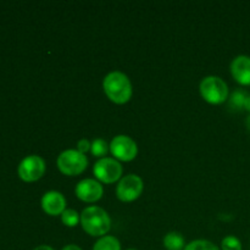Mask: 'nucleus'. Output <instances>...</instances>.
<instances>
[{"mask_svg":"<svg viewBox=\"0 0 250 250\" xmlns=\"http://www.w3.org/2000/svg\"><path fill=\"white\" fill-rule=\"evenodd\" d=\"M124 168L120 161L114 158H103L99 159L93 166V173H94L97 181L100 183L111 185L116 181L121 180Z\"/></svg>","mask_w":250,"mask_h":250,"instance_id":"obj_5","label":"nucleus"},{"mask_svg":"<svg viewBox=\"0 0 250 250\" xmlns=\"http://www.w3.org/2000/svg\"><path fill=\"white\" fill-rule=\"evenodd\" d=\"M45 161L39 155H28L20 163L17 172L23 182H36L45 173Z\"/></svg>","mask_w":250,"mask_h":250,"instance_id":"obj_7","label":"nucleus"},{"mask_svg":"<svg viewBox=\"0 0 250 250\" xmlns=\"http://www.w3.org/2000/svg\"><path fill=\"white\" fill-rule=\"evenodd\" d=\"M199 92L203 99L212 105L224 104L229 100V85L219 76H207L199 84Z\"/></svg>","mask_w":250,"mask_h":250,"instance_id":"obj_3","label":"nucleus"},{"mask_svg":"<svg viewBox=\"0 0 250 250\" xmlns=\"http://www.w3.org/2000/svg\"><path fill=\"white\" fill-rule=\"evenodd\" d=\"M81 226L92 237H104L111 229L109 214L100 207H88L81 214Z\"/></svg>","mask_w":250,"mask_h":250,"instance_id":"obj_2","label":"nucleus"},{"mask_svg":"<svg viewBox=\"0 0 250 250\" xmlns=\"http://www.w3.org/2000/svg\"><path fill=\"white\" fill-rule=\"evenodd\" d=\"M56 165L62 175L77 176L84 172L88 166V159L77 149H67L58 156Z\"/></svg>","mask_w":250,"mask_h":250,"instance_id":"obj_4","label":"nucleus"},{"mask_svg":"<svg viewBox=\"0 0 250 250\" xmlns=\"http://www.w3.org/2000/svg\"><path fill=\"white\" fill-rule=\"evenodd\" d=\"M33 250H54V248H51L50 246H45V244H43V246L37 247V248H34Z\"/></svg>","mask_w":250,"mask_h":250,"instance_id":"obj_22","label":"nucleus"},{"mask_svg":"<svg viewBox=\"0 0 250 250\" xmlns=\"http://www.w3.org/2000/svg\"><path fill=\"white\" fill-rule=\"evenodd\" d=\"M222 250H242V242L236 236H226L221 242Z\"/></svg>","mask_w":250,"mask_h":250,"instance_id":"obj_18","label":"nucleus"},{"mask_svg":"<svg viewBox=\"0 0 250 250\" xmlns=\"http://www.w3.org/2000/svg\"><path fill=\"white\" fill-rule=\"evenodd\" d=\"M126 250H137V249H133V248H129V249H126Z\"/></svg>","mask_w":250,"mask_h":250,"instance_id":"obj_24","label":"nucleus"},{"mask_svg":"<svg viewBox=\"0 0 250 250\" xmlns=\"http://www.w3.org/2000/svg\"><path fill=\"white\" fill-rule=\"evenodd\" d=\"M248 93L243 89H236L229 97V109L231 111H242L244 110V103H246Z\"/></svg>","mask_w":250,"mask_h":250,"instance_id":"obj_13","label":"nucleus"},{"mask_svg":"<svg viewBox=\"0 0 250 250\" xmlns=\"http://www.w3.org/2000/svg\"><path fill=\"white\" fill-rule=\"evenodd\" d=\"M103 89L106 97L115 104H126L133 94L132 83L128 76L120 71H112L105 76Z\"/></svg>","mask_w":250,"mask_h":250,"instance_id":"obj_1","label":"nucleus"},{"mask_svg":"<svg viewBox=\"0 0 250 250\" xmlns=\"http://www.w3.org/2000/svg\"><path fill=\"white\" fill-rule=\"evenodd\" d=\"M164 247L167 250H185L186 239L180 232H168L164 237Z\"/></svg>","mask_w":250,"mask_h":250,"instance_id":"obj_12","label":"nucleus"},{"mask_svg":"<svg viewBox=\"0 0 250 250\" xmlns=\"http://www.w3.org/2000/svg\"><path fill=\"white\" fill-rule=\"evenodd\" d=\"M93 250H121V243L116 237L106 234L95 242Z\"/></svg>","mask_w":250,"mask_h":250,"instance_id":"obj_14","label":"nucleus"},{"mask_svg":"<svg viewBox=\"0 0 250 250\" xmlns=\"http://www.w3.org/2000/svg\"><path fill=\"white\" fill-rule=\"evenodd\" d=\"M231 75L239 84L250 85V56L238 55L232 60Z\"/></svg>","mask_w":250,"mask_h":250,"instance_id":"obj_11","label":"nucleus"},{"mask_svg":"<svg viewBox=\"0 0 250 250\" xmlns=\"http://www.w3.org/2000/svg\"><path fill=\"white\" fill-rule=\"evenodd\" d=\"M246 126H247V128H248V131L250 132V115L247 117V120H246Z\"/></svg>","mask_w":250,"mask_h":250,"instance_id":"obj_23","label":"nucleus"},{"mask_svg":"<svg viewBox=\"0 0 250 250\" xmlns=\"http://www.w3.org/2000/svg\"><path fill=\"white\" fill-rule=\"evenodd\" d=\"M110 151L117 161H132L138 155V146L128 136L119 134L110 142Z\"/></svg>","mask_w":250,"mask_h":250,"instance_id":"obj_8","label":"nucleus"},{"mask_svg":"<svg viewBox=\"0 0 250 250\" xmlns=\"http://www.w3.org/2000/svg\"><path fill=\"white\" fill-rule=\"evenodd\" d=\"M76 197L84 203H95L102 199L104 188L102 183L93 178H84L76 186Z\"/></svg>","mask_w":250,"mask_h":250,"instance_id":"obj_9","label":"nucleus"},{"mask_svg":"<svg viewBox=\"0 0 250 250\" xmlns=\"http://www.w3.org/2000/svg\"><path fill=\"white\" fill-rule=\"evenodd\" d=\"M90 146H92V143H90L87 138H83V139H81V141H78L77 150L80 151V153L84 154L85 155V153L90 150Z\"/></svg>","mask_w":250,"mask_h":250,"instance_id":"obj_19","label":"nucleus"},{"mask_svg":"<svg viewBox=\"0 0 250 250\" xmlns=\"http://www.w3.org/2000/svg\"><path fill=\"white\" fill-rule=\"evenodd\" d=\"M61 222L66 227H76L81 222V215L73 209H66L61 215Z\"/></svg>","mask_w":250,"mask_h":250,"instance_id":"obj_16","label":"nucleus"},{"mask_svg":"<svg viewBox=\"0 0 250 250\" xmlns=\"http://www.w3.org/2000/svg\"><path fill=\"white\" fill-rule=\"evenodd\" d=\"M244 110H247V111L250 112V94H248V97H247L246 99V103H244Z\"/></svg>","mask_w":250,"mask_h":250,"instance_id":"obj_21","label":"nucleus"},{"mask_svg":"<svg viewBox=\"0 0 250 250\" xmlns=\"http://www.w3.org/2000/svg\"><path fill=\"white\" fill-rule=\"evenodd\" d=\"M61 250H82V248L78 246H76V244H67V246L63 247Z\"/></svg>","mask_w":250,"mask_h":250,"instance_id":"obj_20","label":"nucleus"},{"mask_svg":"<svg viewBox=\"0 0 250 250\" xmlns=\"http://www.w3.org/2000/svg\"><path fill=\"white\" fill-rule=\"evenodd\" d=\"M144 189V182L138 175L129 173L120 180L116 187L117 199L124 203H131L138 199Z\"/></svg>","mask_w":250,"mask_h":250,"instance_id":"obj_6","label":"nucleus"},{"mask_svg":"<svg viewBox=\"0 0 250 250\" xmlns=\"http://www.w3.org/2000/svg\"><path fill=\"white\" fill-rule=\"evenodd\" d=\"M42 209L45 214L50 216H59L62 215V212L66 210V199L62 193L58 190H50L46 192L42 197L41 200Z\"/></svg>","mask_w":250,"mask_h":250,"instance_id":"obj_10","label":"nucleus"},{"mask_svg":"<svg viewBox=\"0 0 250 250\" xmlns=\"http://www.w3.org/2000/svg\"><path fill=\"white\" fill-rule=\"evenodd\" d=\"M110 150V144H107L106 141L102 138H97L92 142V146H90V153L95 158H106V154Z\"/></svg>","mask_w":250,"mask_h":250,"instance_id":"obj_15","label":"nucleus"},{"mask_svg":"<svg viewBox=\"0 0 250 250\" xmlns=\"http://www.w3.org/2000/svg\"><path fill=\"white\" fill-rule=\"evenodd\" d=\"M185 250H220V248L207 239H195L188 243Z\"/></svg>","mask_w":250,"mask_h":250,"instance_id":"obj_17","label":"nucleus"}]
</instances>
